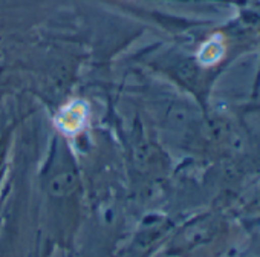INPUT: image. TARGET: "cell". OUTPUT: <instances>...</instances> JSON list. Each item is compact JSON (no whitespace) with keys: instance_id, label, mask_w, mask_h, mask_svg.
Returning <instances> with one entry per match:
<instances>
[{"instance_id":"obj_2","label":"cell","mask_w":260,"mask_h":257,"mask_svg":"<svg viewBox=\"0 0 260 257\" xmlns=\"http://www.w3.org/2000/svg\"><path fill=\"white\" fill-rule=\"evenodd\" d=\"M223 52H225V49H223L220 36H214L210 42H207L201 48L198 58H199L201 65L211 66V65H216L223 57Z\"/></svg>"},{"instance_id":"obj_1","label":"cell","mask_w":260,"mask_h":257,"mask_svg":"<svg viewBox=\"0 0 260 257\" xmlns=\"http://www.w3.org/2000/svg\"><path fill=\"white\" fill-rule=\"evenodd\" d=\"M86 116H87V107L84 106V103L77 101V103H71L58 113V116L55 118V124L63 134L75 135L84 127Z\"/></svg>"}]
</instances>
